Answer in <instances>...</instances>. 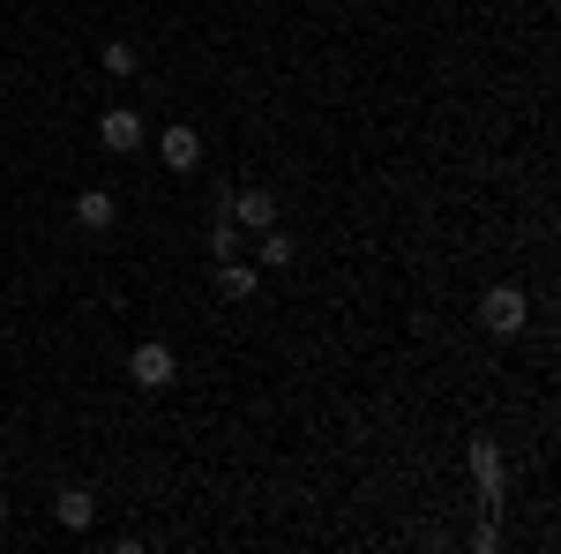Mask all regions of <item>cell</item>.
Wrapping results in <instances>:
<instances>
[{
	"label": "cell",
	"instance_id": "cell-1",
	"mask_svg": "<svg viewBox=\"0 0 561 554\" xmlns=\"http://www.w3.org/2000/svg\"><path fill=\"white\" fill-rule=\"evenodd\" d=\"M128 383L150 389V397H158V389H173V383H180V352H173L165 338H142V344L128 352Z\"/></svg>",
	"mask_w": 561,
	"mask_h": 554
},
{
	"label": "cell",
	"instance_id": "cell-2",
	"mask_svg": "<svg viewBox=\"0 0 561 554\" xmlns=\"http://www.w3.org/2000/svg\"><path fill=\"white\" fill-rule=\"evenodd\" d=\"M479 323H486V338H517L524 323H531V299H524V285H486V299H479Z\"/></svg>",
	"mask_w": 561,
	"mask_h": 554
},
{
	"label": "cell",
	"instance_id": "cell-3",
	"mask_svg": "<svg viewBox=\"0 0 561 554\" xmlns=\"http://www.w3.org/2000/svg\"><path fill=\"white\" fill-rule=\"evenodd\" d=\"M150 143V121L135 113V105H113V113H98V150H113V158H135Z\"/></svg>",
	"mask_w": 561,
	"mask_h": 554
},
{
	"label": "cell",
	"instance_id": "cell-4",
	"mask_svg": "<svg viewBox=\"0 0 561 554\" xmlns=\"http://www.w3.org/2000/svg\"><path fill=\"white\" fill-rule=\"evenodd\" d=\"M158 166L165 172H195L203 166V135L187 128V121H165V128H158Z\"/></svg>",
	"mask_w": 561,
	"mask_h": 554
},
{
	"label": "cell",
	"instance_id": "cell-5",
	"mask_svg": "<svg viewBox=\"0 0 561 554\" xmlns=\"http://www.w3.org/2000/svg\"><path fill=\"white\" fill-rule=\"evenodd\" d=\"M225 217L248 225V233H270L277 225V195L270 188H240V195H225Z\"/></svg>",
	"mask_w": 561,
	"mask_h": 554
},
{
	"label": "cell",
	"instance_id": "cell-6",
	"mask_svg": "<svg viewBox=\"0 0 561 554\" xmlns=\"http://www.w3.org/2000/svg\"><path fill=\"white\" fill-rule=\"evenodd\" d=\"M113 217H121V195H113V188H83V195H76V225H83V233H113Z\"/></svg>",
	"mask_w": 561,
	"mask_h": 554
},
{
	"label": "cell",
	"instance_id": "cell-7",
	"mask_svg": "<svg viewBox=\"0 0 561 554\" xmlns=\"http://www.w3.org/2000/svg\"><path fill=\"white\" fill-rule=\"evenodd\" d=\"M53 517H60L68 532H90V524H98V495H90V487H60V495H53Z\"/></svg>",
	"mask_w": 561,
	"mask_h": 554
},
{
	"label": "cell",
	"instance_id": "cell-8",
	"mask_svg": "<svg viewBox=\"0 0 561 554\" xmlns=\"http://www.w3.org/2000/svg\"><path fill=\"white\" fill-rule=\"evenodd\" d=\"M472 472H479V495H486V502H502L510 472H502V450H494V442H472Z\"/></svg>",
	"mask_w": 561,
	"mask_h": 554
},
{
	"label": "cell",
	"instance_id": "cell-9",
	"mask_svg": "<svg viewBox=\"0 0 561 554\" xmlns=\"http://www.w3.org/2000/svg\"><path fill=\"white\" fill-rule=\"evenodd\" d=\"M255 285H262V270H255V262H240V256H225V262H217V293H225V299H255Z\"/></svg>",
	"mask_w": 561,
	"mask_h": 554
},
{
	"label": "cell",
	"instance_id": "cell-10",
	"mask_svg": "<svg viewBox=\"0 0 561 554\" xmlns=\"http://www.w3.org/2000/svg\"><path fill=\"white\" fill-rule=\"evenodd\" d=\"M285 262H300V248H293V233H255V270H285Z\"/></svg>",
	"mask_w": 561,
	"mask_h": 554
},
{
	"label": "cell",
	"instance_id": "cell-11",
	"mask_svg": "<svg viewBox=\"0 0 561 554\" xmlns=\"http://www.w3.org/2000/svg\"><path fill=\"white\" fill-rule=\"evenodd\" d=\"M210 256L225 262V256H240V225L225 217V203H217V217H210Z\"/></svg>",
	"mask_w": 561,
	"mask_h": 554
},
{
	"label": "cell",
	"instance_id": "cell-12",
	"mask_svg": "<svg viewBox=\"0 0 561 554\" xmlns=\"http://www.w3.org/2000/svg\"><path fill=\"white\" fill-rule=\"evenodd\" d=\"M98 60H105V76H135V45H128V38H113Z\"/></svg>",
	"mask_w": 561,
	"mask_h": 554
},
{
	"label": "cell",
	"instance_id": "cell-13",
	"mask_svg": "<svg viewBox=\"0 0 561 554\" xmlns=\"http://www.w3.org/2000/svg\"><path fill=\"white\" fill-rule=\"evenodd\" d=\"M0 524H8V495H0Z\"/></svg>",
	"mask_w": 561,
	"mask_h": 554
},
{
	"label": "cell",
	"instance_id": "cell-14",
	"mask_svg": "<svg viewBox=\"0 0 561 554\" xmlns=\"http://www.w3.org/2000/svg\"><path fill=\"white\" fill-rule=\"evenodd\" d=\"M0 465H8V450H0Z\"/></svg>",
	"mask_w": 561,
	"mask_h": 554
}]
</instances>
